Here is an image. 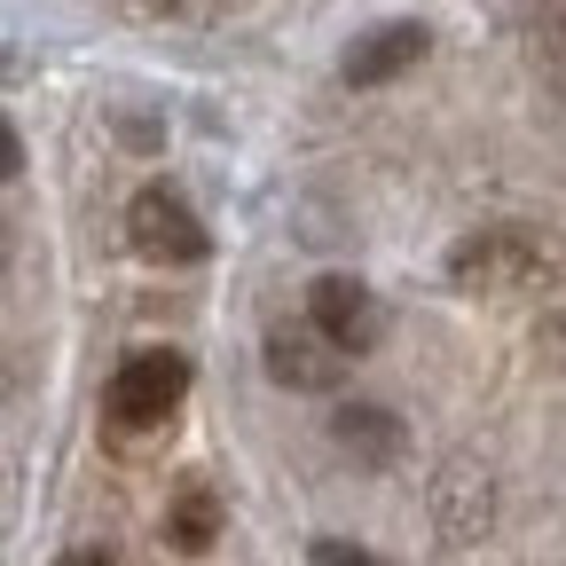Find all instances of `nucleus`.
Wrapping results in <instances>:
<instances>
[{"mask_svg": "<svg viewBox=\"0 0 566 566\" xmlns=\"http://www.w3.org/2000/svg\"><path fill=\"white\" fill-rule=\"evenodd\" d=\"M55 566H118V558H111V543H71Z\"/></svg>", "mask_w": 566, "mask_h": 566, "instance_id": "nucleus-11", "label": "nucleus"}, {"mask_svg": "<svg viewBox=\"0 0 566 566\" xmlns=\"http://www.w3.org/2000/svg\"><path fill=\"white\" fill-rule=\"evenodd\" d=\"M315 566H386V558L363 551V543H346V535H315Z\"/></svg>", "mask_w": 566, "mask_h": 566, "instance_id": "nucleus-9", "label": "nucleus"}, {"mask_svg": "<svg viewBox=\"0 0 566 566\" xmlns=\"http://www.w3.org/2000/svg\"><path fill=\"white\" fill-rule=\"evenodd\" d=\"M331 441L363 464V472H394L401 449H409V424H401L386 401H338V409H331Z\"/></svg>", "mask_w": 566, "mask_h": 566, "instance_id": "nucleus-7", "label": "nucleus"}, {"mask_svg": "<svg viewBox=\"0 0 566 566\" xmlns=\"http://www.w3.org/2000/svg\"><path fill=\"white\" fill-rule=\"evenodd\" d=\"M221 527H229V504H221V488L212 480H181L174 495H166V543L174 551H212L221 543Z\"/></svg>", "mask_w": 566, "mask_h": 566, "instance_id": "nucleus-8", "label": "nucleus"}, {"mask_svg": "<svg viewBox=\"0 0 566 566\" xmlns=\"http://www.w3.org/2000/svg\"><path fill=\"white\" fill-rule=\"evenodd\" d=\"M260 363H268L275 386H292V394H338L346 370H354L315 323H275V331L260 338Z\"/></svg>", "mask_w": 566, "mask_h": 566, "instance_id": "nucleus-5", "label": "nucleus"}, {"mask_svg": "<svg viewBox=\"0 0 566 566\" xmlns=\"http://www.w3.org/2000/svg\"><path fill=\"white\" fill-rule=\"evenodd\" d=\"M535 346H543V354H551V363H566V307H558V315H543V323H535Z\"/></svg>", "mask_w": 566, "mask_h": 566, "instance_id": "nucleus-10", "label": "nucleus"}, {"mask_svg": "<svg viewBox=\"0 0 566 566\" xmlns=\"http://www.w3.org/2000/svg\"><path fill=\"white\" fill-rule=\"evenodd\" d=\"M307 323L346 354V363H363V354L386 338V307L363 275H315L307 283Z\"/></svg>", "mask_w": 566, "mask_h": 566, "instance_id": "nucleus-4", "label": "nucleus"}, {"mask_svg": "<svg viewBox=\"0 0 566 566\" xmlns=\"http://www.w3.org/2000/svg\"><path fill=\"white\" fill-rule=\"evenodd\" d=\"M126 244L150 260V268H197L212 260V229L197 221V205L174 181H142L126 205Z\"/></svg>", "mask_w": 566, "mask_h": 566, "instance_id": "nucleus-3", "label": "nucleus"}, {"mask_svg": "<svg viewBox=\"0 0 566 566\" xmlns=\"http://www.w3.org/2000/svg\"><path fill=\"white\" fill-rule=\"evenodd\" d=\"M189 378L197 370H189L181 346H134L111 370V386H103V409H111L118 433H158V424L189 401Z\"/></svg>", "mask_w": 566, "mask_h": 566, "instance_id": "nucleus-2", "label": "nucleus"}, {"mask_svg": "<svg viewBox=\"0 0 566 566\" xmlns=\"http://www.w3.org/2000/svg\"><path fill=\"white\" fill-rule=\"evenodd\" d=\"M424 55H433V32H424L417 17H386V24H370V32L346 40L338 80H346V87H394L401 71H417Z\"/></svg>", "mask_w": 566, "mask_h": 566, "instance_id": "nucleus-6", "label": "nucleus"}, {"mask_svg": "<svg viewBox=\"0 0 566 566\" xmlns=\"http://www.w3.org/2000/svg\"><path fill=\"white\" fill-rule=\"evenodd\" d=\"M449 283L457 292H495V300L504 292H551L558 252L520 221H495V229H472V237L449 244Z\"/></svg>", "mask_w": 566, "mask_h": 566, "instance_id": "nucleus-1", "label": "nucleus"}]
</instances>
